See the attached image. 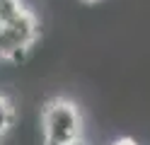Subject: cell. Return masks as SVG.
<instances>
[{"label": "cell", "mask_w": 150, "mask_h": 145, "mask_svg": "<svg viewBox=\"0 0 150 145\" xmlns=\"http://www.w3.org/2000/svg\"><path fill=\"white\" fill-rule=\"evenodd\" d=\"M44 145H68L82 138V114L70 99H51L41 111Z\"/></svg>", "instance_id": "1"}, {"label": "cell", "mask_w": 150, "mask_h": 145, "mask_svg": "<svg viewBox=\"0 0 150 145\" xmlns=\"http://www.w3.org/2000/svg\"><path fill=\"white\" fill-rule=\"evenodd\" d=\"M39 39V22L32 10H24L10 22H0V61L20 63Z\"/></svg>", "instance_id": "2"}, {"label": "cell", "mask_w": 150, "mask_h": 145, "mask_svg": "<svg viewBox=\"0 0 150 145\" xmlns=\"http://www.w3.org/2000/svg\"><path fill=\"white\" fill-rule=\"evenodd\" d=\"M15 123V106L5 94H0V138L12 128Z\"/></svg>", "instance_id": "3"}, {"label": "cell", "mask_w": 150, "mask_h": 145, "mask_svg": "<svg viewBox=\"0 0 150 145\" xmlns=\"http://www.w3.org/2000/svg\"><path fill=\"white\" fill-rule=\"evenodd\" d=\"M24 10H29L24 5V0H0V22H10Z\"/></svg>", "instance_id": "4"}, {"label": "cell", "mask_w": 150, "mask_h": 145, "mask_svg": "<svg viewBox=\"0 0 150 145\" xmlns=\"http://www.w3.org/2000/svg\"><path fill=\"white\" fill-rule=\"evenodd\" d=\"M111 145H138L133 138H119V140H114Z\"/></svg>", "instance_id": "5"}, {"label": "cell", "mask_w": 150, "mask_h": 145, "mask_svg": "<svg viewBox=\"0 0 150 145\" xmlns=\"http://www.w3.org/2000/svg\"><path fill=\"white\" fill-rule=\"evenodd\" d=\"M68 145H87V143H85V140L80 138V140H73V143H68Z\"/></svg>", "instance_id": "6"}, {"label": "cell", "mask_w": 150, "mask_h": 145, "mask_svg": "<svg viewBox=\"0 0 150 145\" xmlns=\"http://www.w3.org/2000/svg\"><path fill=\"white\" fill-rule=\"evenodd\" d=\"M82 3H90L92 5V3H99V0H82Z\"/></svg>", "instance_id": "7"}]
</instances>
